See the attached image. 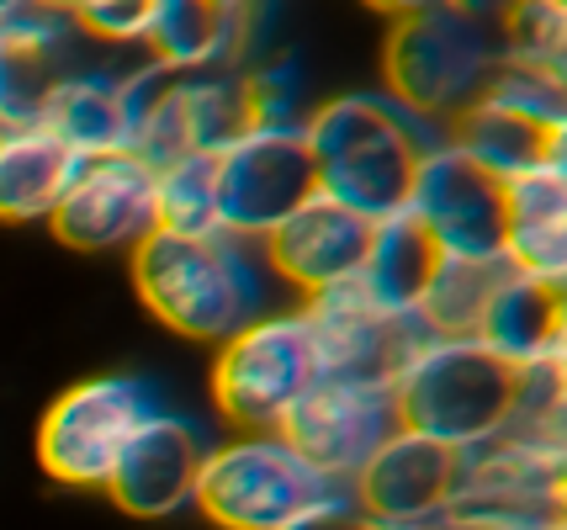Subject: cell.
<instances>
[{"instance_id": "1", "label": "cell", "mask_w": 567, "mask_h": 530, "mask_svg": "<svg viewBox=\"0 0 567 530\" xmlns=\"http://www.w3.org/2000/svg\"><path fill=\"white\" fill-rule=\"evenodd\" d=\"M302 144L313 159V186L319 197L350 207L355 218L382 224L409 207L414 176H420L424 144L409 112L382 96H334L323 102L308 127Z\"/></svg>"}, {"instance_id": "2", "label": "cell", "mask_w": 567, "mask_h": 530, "mask_svg": "<svg viewBox=\"0 0 567 530\" xmlns=\"http://www.w3.org/2000/svg\"><path fill=\"white\" fill-rule=\"evenodd\" d=\"M133 287L159 324L192 340H228L245 324L266 319L260 266L228 233L148 228L133 250Z\"/></svg>"}, {"instance_id": "3", "label": "cell", "mask_w": 567, "mask_h": 530, "mask_svg": "<svg viewBox=\"0 0 567 530\" xmlns=\"http://www.w3.org/2000/svg\"><path fill=\"white\" fill-rule=\"evenodd\" d=\"M515 366L483 340H424L393 372L398 429L430 435L451 451H472L494 440L515 419Z\"/></svg>"}, {"instance_id": "4", "label": "cell", "mask_w": 567, "mask_h": 530, "mask_svg": "<svg viewBox=\"0 0 567 530\" xmlns=\"http://www.w3.org/2000/svg\"><path fill=\"white\" fill-rule=\"evenodd\" d=\"M504 70V43L494 27L456 17L451 6H430L393 22L382 75L393 85V106L409 117H445L456 123Z\"/></svg>"}, {"instance_id": "5", "label": "cell", "mask_w": 567, "mask_h": 530, "mask_svg": "<svg viewBox=\"0 0 567 530\" xmlns=\"http://www.w3.org/2000/svg\"><path fill=\"white\" fill-rule=\"evenodd\" d=\"M334 493L329 482L281 440V435H245L202 456L192 505L223 530H281L292 515Z\"/></svg>"}, {"instance_id": "6", "label": "cell", "mask_w": 567, "mask_h": 530, "mask_svg": "<svg viewBox=\"0 0 567 530\" xmlns=\"http://www.w3.org/2000/svg\"><path fill=\"white\" fill-rule=\"evenodd\" d=\"M319 377L323 372L302 313H271L223 340V355L213 366V404L228 414V425L271 435Z\"/></svg>"}, {"instance_id": "7", "label": "cell", "mask_w": 567, "mask_h": 530, "mask_svg": "<svg viewBox=\"0 0 567 530\" xmlns=\"http://www.w3.org/2000/svg\"><path fill=\"white\" fill-rule=\"evenodd\" d=\"M563 80L504 64L498 80L456 117L451 144L498 180L563 165Z\"/></svg>"}, {"instance_id": "8", "label": "cell", "mask_w": 567, "mask_h": 530, "mask_svg": "<svg viewBox=\"0 0 567 530\" xmlns=\"http://www.w3.org/2000/svg\"><path fill=\"white\" fill-rule=\"evenodd\" d=\"M148 414L159 408L138 377L74 382L70 393L53 398V408L38 425V461L49 478L70 482V488H106L123 446Z\"/></svg>"}, {"instance_id": "9", "label": "cell", "mask_w": 567, "mask_h": 530, "mask_svg": "<svg viewBox=\"0 0 567 530\" xmlns=\"http://www.w3.org/2000/svg\"><path fill=\"white\" fill-rule=\"evenodd\" d=\"M313 191L319 186L302 127H249L245 138L213 154V207L218 233L228 239H266Z\"/></svg>"}, {"instance_id": "10", "label": "cell", "mask_w": 567, "mask_h": 530, "mask_svg": "<svg viewBox=\"0 0 567 530\" xmlns=\"http://www.w3.org/2000/svg\"><path fill=\"white\" fill-rule=\"evenodd\" d=\"M398 429L393 408V382H367V377H319L297 408L281 419V440L292 446L329 488L350 482L367 456Z\"/></svg>"}, {"instance_id": "11", "label": "cell", "mask_w": 567, "mask_h": 530, "mask_svg": "<svg viewBox=\"0 0 567 530\" xmlns=\"http://www.w3.org/2000/svg\"><path fill=\"white\" fill-rule=\"evenodd\" d=\"M445 260H504V180L456 144H430L403 207Z\"/></svg>"}, {"instance_id": "12", "label": "cell", "mask_w": 567, "mask_h": 530, "mask_svg": "<svg viewBox=\"0 0 567 530\" xmlns=\"http://www.w3.org/2000/svg\"><path fill=\"white\" fill-rule=\"evenodd\" d=\"M456 478H462V451H451L430 435H414V429H393L367 456V467L350 478V505L377 530L424 526L451 509Z\"/></svg>"}, {"instance_id": "13", "label": "cell", "mask_w": 567, "mask_h": 530, "mask_svg": "<svg viewBox=\"0 0 567 530\" xmlns=\"http://www.w3.org/2000/svg\"><path fill=\"white\" fill-rule=\"evenodd\" d=\"M302 324H308V340H313L323 377L393 382L398 366L430 340V329L420 319H393V313L371 308L355 281L308 298Z\"/></svg>"}, {"instance_id": "14", "label": "cell", "mask_w": 567, "mask_h": 530, "mask_svg": "<svg viewBox=\"0 0 567 530\" xmlns=\"http://www.w3.org/2000/svg\"><path fill=\"white\" fill-rule=\"evenodd\" d=\"M59 245L70 250H112L138 245L154 228V170L138 154H91L80 159L59 207L49 212Z\"/></svg>"}, {"instance_id": "15", "label": "cell", "mask_w": 567, "mask_h": 530, "mask_svg": "<svg viewBox=\"0 0 567 530\" xmlns=\"http://www.w3.org/2000/svg\"><path fill=\"white\" fill-rule=\"evenodd\" d=\"M70 17L43 11L22 0L11 17H0V117L6 127L43 123L49 102L80 80V59H74V32Z\"/></svg>"}, {"instance_id": "16", "label": "cell", "mask_w": 567, "mask_h": 530, "mask_svg": "<svg viewBox=\"0 0 567 530\" xmlns=\"http://www.w3.org/2000/svg\"><path fill=\"white\" fill-rule=\"evenodd\" d=\"M367 245H371L367 218H355L350 207L329 202V197L313 191L292 218H281V224L266 233V266H271L287 287L319 298V292L350 287V281L361 277Z\"/></svg>"}, {"instance_id": "17", "label": "cell", "mask_w": 567, "mask_h": 530, "mask_svg": "<svg viewBox=\"0 0 567 530\" xmlns=\"http://www.w3.org/2000/svg\"><path fill=\"white\" fill-rule=\"evenodd\" d=\"M207 446L186 419L175 414H148L144 425L133 429V440L123 446L106 493L138 515V520H165L181 505H192V488H197V467Z\"/></svg>"}, {"instance_id": "18", "label": "cell", "mask_w": 567, "mask_h": 530, "mask_svg": "<svg viewBox=\"0 0 567 530\" xmlns=\"http://www.w3.org/2000/svg\"><path fill=\"white\" fill-rule=\"evenodd\" d=\"M504 266L519 277H567V180L563 165H542L504 180Z\"/></svg>"}, {"instance_id": "19", "label": "cell", "mask_w": 567, "mask_h": 530, "mask_svg": "<svg viewBox=\"0 0 567 530\" xmlns=\"http://www.w3.org/2000/svg\"><path fill=\"white\" fill-rule=\"evenodd\" d=\"M472 340H483L509 366H530L542 355L563 351V287L504 271L494 298L483 303V319L472 329Z\"/></svg>"}, {"instance_id": "20", "label": "cell", "mask_w": 567, "mask_h": 530, "mask_svg": "<svg viewBox=\"0 0 567 530\" xmlns=\"http://www.w3.org/2000/svg\"><path fill=\"white\" fill-rule=\"evenodd\" d=\"M74 170H80V154L43 123L6 127V138H0V218L6 224L49 218Z\"/></svg>"}, {"instance_id": "21", "label": "cell", "mask_w": 567, "mask_h": 530, "mask_svg": "<svg viewBox=\"0 0 567 530\" xmlns=\"http://www.w3.org/2000/svg\"><path fill=\"white\" fill-rule=\"evenodd\" d=\"M435 266H441L435 239H430L409 212H398V218L371 224V245H367V260H361L355 287L367 292L371 308H382V313H393V319H414L424 303V292H430Z\"/></svg>"}, {"instance_id": "22", "label": "cell", "mask_w": 567, "mask_h": 530, "mask_svg": "<svg viewBox=\"0 0 567 530\" xmlns=\"http://www.w3.org/2000/svg\"><path fill=\"white\" fill-rule=\"evenodd\" d=\"M43 127L59 133L80 159H91V154H127V112H123L117 80H96V75L70 80L49 102Z\"/></svg>"}, {"instance_id": "23", "label": "cell", "mask_w": 567, "mask_h": 530, "mask_svg": "<svg viewBox=\"0 0 567 530\" xmlns=\"http://www.w3.org/2000/svg\"><path fill=\"white\" fill-rule=\"evenodd\" d=\"M234 38V6L228 0H154L148 49L165 70H202L213 64Z\"/></svg>"}, {"instance_id": "24", "label": "cell", "mask_w": 567, "mask_h": 530, "mask_svg": "<svg viewBox=\"0 0 567 530\" xmlns=\"http://www.w3.org/2000/svg\"><path fill=\"white\" fill-rule=\"evenodd\" d=\"M504 271H509L504 260H445L441 254V266H435L430 292H424V303L414 319H420L435 340H462V334L477 329L483 303L494 298V287Z\"/></svg>"}, {"instance_id": "25", "label": "cell", "mask_w": 567, "mask_h": 530, "mask_svg": "<svg viewBox=\"0 0 567 530\" xmlns=\"http://www.w3.org/2000/svg\"><path fill=\"white\" fill-rule=\"evenodd\" d=\"M154 228L165 233H218L213 207V154L175 159L154 170Z\"/></svg>"}, {"instance_id": "26", "label": "cell", "mask_w": 567, "mask_h": 530, "mask_svg": "<svg viewBox=\"0 0 567 530\" xmlns=\"http://www.w3.org/2000/svg\"><path fill=\"white\" fill-rule=\"evenodd\" d=\"M70 22L80 27V32H91V38L133 43V38H148V22H154V0H80Z\"/></svg>"}, {"instance_id": "27", "label": "cell", "mask_w": 567, "mask_h": 530, "mask_svg": "<svg viewBox=\"0 0 567 530\" xmlns=\"http://www.w3.org/2000/svg\"><path fill=\"white\" fill-rule=\"evenodd\" d=\"M281 530H377V526H371L367 515L350 505V493H340V488H334V493H323L319 505H308L302 515H292Z\"/></svg>"}, {"instance_id": "28", "label": "cell", "mask_w": 567, "mask_h": 530, "mask_svg": "<svg viewBox=\"0 0 567 530\" xmlns=\"http://www.w3.org/2000/svg\"><path fill=\"white\" fill-rule=\"evenodd\" d=\"M441 6H451L456 17H467V22H477V27H504L509 17H515L525 0H441Z\"/></svg>"}, {"instance_id": "29", "label": "cell", "mask_w": 567, "mask_h": 530, "mask_svg": "<svg viewBox=\"0 0 567 530\" xmlns=\"http://www.w3.org/2000/svg\"><path fill=\"white\" fill-rule=\"evenodd\" d=\"M371 11H382V17H393V22H403V17H414V11H430V6H441V0H367Z\"/></svg>"}, {"instance_id": "30", "label": "cell", "mask_w": 567, "mask_h": 530, "mask_svg": "<svg viewBox=\"0 0 567 530\" xmlns=\"http://www.w3.org/2000/svg\"><path fill=\"white\" fill-rule=\"evenodd\" d=\"M32 6H43V11H59V17H74V6H80V0H32Z\"/></svg>"}, {"instance_id": "31", "label": "cell", "mask_w": 567, "mask_h": 530, "mask_svg": "<svg viewBox=\"0 0 567 530\" xmlns=\"http://www.w3.org/2000/svg\"><path fill=\"white\" fill-rule=\"evenodd\" d=\"M17 6H22V0H0V17H11V11H17Z\"/></svg>"}, {"instance_id": "32", "label": "cell", "mask_w": 567, "mask_h": 530, "mask_svg": "<svg viewBox=\"0 0 567 530\" xmlns=\"http://www.w3.org/2000/svg\"><path fill=\"white\" fill-rule=\"evenodd\" d=\"M483 530H498V526H483ZM551 530H563V526H551Z\"/></svg>"}, {"instance_id": "33", "label": "cell", "mask_w": 567, "mask_h": 530, "mask_svg": "<svg viewBox=\"0 0 567 530\" xmlns=\"http://www.w3.org/2000/svg\"><path fill=\"white\" fill-rule=\"evenodd\" d=\"M0 138H6V117H0Z\"/></svg>"}, {"instance_id": "34", "label": "cell", "mask_w": 567, "mask_h": 530, "mask_svg": "<svg viewBox=\"0 0 567 530\" xmlns=\"http://www.w3.org/2000/svg\"><path fill=\"white\" fill-rule=\"evenodd\" d=\"M557 6H563V0H557Z\"/></svg>"}]
</instances>
